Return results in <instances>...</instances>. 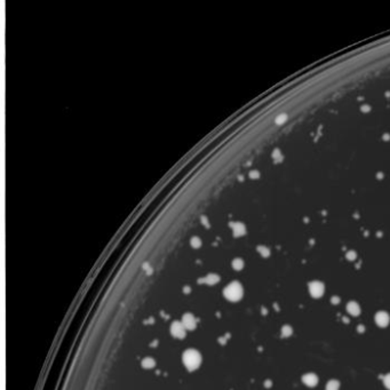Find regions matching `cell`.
<instances>
[{
  "instance_id": "1",
  "label": "cell",
  "mask_w": 390,
  "mask_h": 390,
  "mask_svg": "<svg viewBox=\"0 0 390 390\" xmlns=\"http://www.w3.org/2000/svg\"><path fill=\"white\" fill-rule=\"evenodd\" d=\"M183 362L189 370H195L200 365L202 357L196 350H188L183 356Z\"/></svg>"
},
{
  "instance_id": "2",
  "label": "cell",
  "mask_w": 390,
  "mask_h": 390,
  "mask_svg": "<svg viewBox=\"0 0 390 390\" xmlns=\"http://www.w3.org/2000/svg\"><path fill=\"white\" fill-rule=\"evenodd\" d=\"M224 295L230 301H238L243 297V288L238 283H231L224 289Z\"/></svg>"
},
{
  "instance_id": "3",
  "label": "cell",
  "mask_w": 390,
  "mask_h": 390,
  "mask_svg": "<svg viewBox=\"0 0 390 390\" xmlns=\"http://www.w3.org/2000/svg\"><path fill=\"white\" fill-rule=\"evenodd\" d=\"M309 292L314 297H320L325 292V286L320 281H312L309 284Z\"/></svg>"
},
{
  "instance_id": "4",
  "label": "cell",
  "mask_w": 390,
  "mask_h": 390,
  "mask_svg": "<svg viewBox=\"0 0 390 390\" xmlns=\"http://www.w3.org/2000/svg\"><path fill=\"white\" fill-rule=\"evenodd\" d=\"M375 323L380 327H386L389 325L390 323V316L386 311H380L375 315Z\"/></svg>"
},
{
  "instance_id": "5",
  "label": "cell",
  "mask_w": 390,
  "mask_h": 390,
  "mask_svg": "<svg viewBox=\"0 0 390 390\" xmlns=\"http://www.w3.org/2000/svg\"><path fill=\"white\" fill-rule=\"evenodd\" d=\"M172 333L176 338H183L185 334V327L182 323H174L172 325Z\"/></svg>"
},
{
  "instance_id": "6",
  "label": "cell",
  "mask_w": 390,
  "mask_h": 390,
  "mask_svg": "<svg viewBox=\"0 0 390 390\" xmlns=\"http://www.w3.org/2000/svg\"><path fill=\"white\" fill-rule=\"evenodd\" d=\"M303 382L308 387H315L318 383V376L314 373H307L303 376Z\"/></svg>"
},
{
  "instance_id": "7",
  "label": "cell",
  "mask_w": 390,
  "mask_h": 390,
  "mask_svg": "<svg viewBox=\"0 0 390 390\" xmlns=\"http://www.w3.org/2000/svg\"><path fill=\"white\" fill-rule=\"evenodd\" d=\"M347 311L349 312V315L355 316V317H356V316H358L360 314L359 304L357 303V302H355V301L349 302V303L347 304Z\"/></svg>"
},
{
  "instance_id": "8",
  "label": "cell",
  "mask_w": 390,
  "mask_h": 390,
  "mask_svg": "<svg viewBox=\"0 0 390 390\" xmlns=\"http://www.w3.org/2000/svg\"><path fill=\"white\" fill-rule=\"evenodd\" d=\"M182 324L184 325V327H185V328H189V330H191V328H193V327H195V325H196L195 318H193L191 315H185L183 317Z\"/></svg>"
},
{
  "instance_id": "9",
  "label": "cell",
  "mask_w": 390,
  "mask_h": 390,
  "mask_svg": "<svg viewBox=\"0 0 390 390\" xmlns=\"http://www.w3.org/2000/svg\"><path fill=\"white\" fill-rule=\"evenodd\" d=\"M340 389V383L336 380H331L326 384V390H339Z\"/></svg>"
},
{
  "instance_id": "10",
  "label": "cell",
  "mask_w": 390,
  "mask_h": 390,
  "mask_svg": "<svg viewBox=\"0 0 390 390\" xmlns=\"http://www.w3.org/2000/svg\"><path fill=\"white\" fill-rule=\"evenodd\" d=\"M281 334H283V336H289L292 334V327L288 326V325H285L281 328Z\"/></svg>"
},
{
  "instance_id": "11",
  "label": "cell",
  "mask_w": 390,
  "mask_h": 390,
  "mask_svg": "<svg viewBox=\"0 0 390 390\" xmlns=\"http://www.w3.org/2000/svg\"><path fill=\"white\" fill-rule=\"evenodd\" d=\"M154 362L152 359H151V358H146V359H144L143 360V366H144V367H152V366H154Z\"/></svg>"
},
{
  "instance_id": "12",
  "label": "cell",
  "mask_w": 390,
  "mask_h": 390,
  "mask_svg": "<svg viewBox=\"0 0 390 390\" xmlns=\"http://www.w3.org/2000/svg\"><path fill=\"white\" fill-rule=\"evenodd\" d=\"M383 383H384V386H386L387 389L390 390V373H388V374L383 378Z\"/></svg>"
},
{
  "instance_id": "13",
  "label": "cell",
  "mask_w": 390,
  "mask_h": 390,
  "mask_svg": "<svg viewBox=\"0 0 390 390\" xmlns=\"http://www.w3.org/2000/svg\"><path fill=\"white\" fill-rule=\"evenodd\" d=\"M243 266H244V263H243V261H241V260H235V261H233V266L236 268L237 270L241 269V268H243Z\"/></svg>"
}]
</instances>
